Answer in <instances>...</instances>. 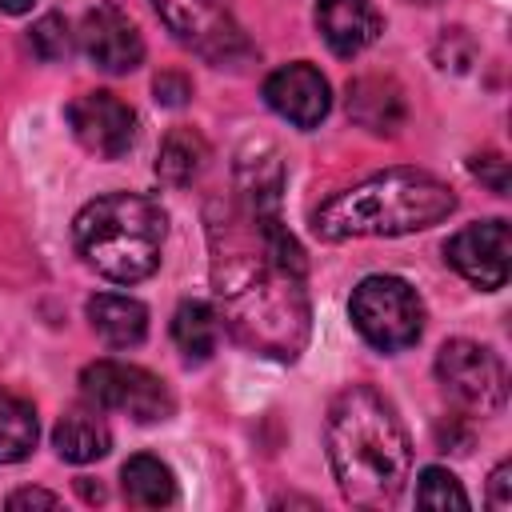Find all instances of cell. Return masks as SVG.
I'll use <instances>...</instances> for the list:
<instances>
[{
  "label": "cell",
  "mask_w": 512,
  "mask_h": 512,
  "mask_svg": "<svg viewBox=\"0 0 512 512\" xmlns=\"http://www.w3.org/2000/svg\"><path fill=\"white\" fill-rule=\"evenodd\" d=\"M152 92H156V104L180 108V104L192 96V84H188V76H180V72H160V76L152 80Z\"/></svg>",
  "instance_id": "cell-24"
},
{
  "label": "cell",
  "mask_w": 512,
  "mask_h": 512,
  "mask_svg": "<svg viewBox=\"0 0 512 512\" xmlns=\"http://www.w3.org/2000/svg\"><path fill=\"white\" fill-rule=\"evenodd\" d=\"M80 392L100 412H128L136 424L168 420L176 400L160 376L124 360H96L80 372Z\"/></svg>",
  "instance_id": "cell-7"
},
{
  "label": "cell",
  "mask_w": 512,
  "mask_h": 512,
  "mask_svg": "<svg viewBox=\"0 0 512 512\" xmlns=\"http://www.w3.org/2000/svg\"><path fill=\"white\" fill-rule=\"evenodd\" d=\"M168 236V216L140 192H108L88 200L72 220V240L84 264L116 284H136L156 272Z\"/></svg>",
  "instance_id": "cell-4"
},
{
  "label": "cell",
  "mask_w": 512,
  "mask_h": 512,
  "mask_svg": "<svg viewBox=\"0 0 512 512\" xmlns=\"http://www.w3.org/2000/svg\"><path fill=\"white\" fill-rule=\"evenodd\" d=\"M28 44H32V52H36L44 64H60V60L72 56V28H68L64 16L48 12V16H40V20L32 24Z\"/></svg>",
  "instance_id": "cell-22"
},
{
  "label": "cell",
  "mask_w": 512,
  "mask_h": 512,
  "mask_svg": "<svg viewBox=\"0 0 512 512\" xmlns=\"http://www.w3.org/2000/svg\"><path fill=\"white\" fill-rule=\"evenodd\" d=\"M36 436H40V424H36V408L0 388V464H20L32 456L36 448Z\"/></svg>",
  "instance_id": "cell-20"
},
{
  "label": "cell",
  "mask_w": 512,
  "mask_h": 512,
  "mask_svg": "<svg viewBox=\"0 0 512 512\" xmlns=\"http://www.w3.org/2000/svg\"><path fill=\"white\" fill-rule=\"evenodd\" d=\"M120 480H124V496L128 504L136 508H168L176 500V476L164 460L140 452L132 456L124 468H120Z\"/></svg>",
  "instance_id": "cell-19"
},
{
  "label": "cell",
  "mask_w": 512,
  "mask_h": 512,
  "mask_svg": "<svg viewBox=\"0 0 512 512\" xmlns=\"http://www.w3.org/2000/svg\"><path fill=\"white\" fill-rule=\"evenodd\" d=\"M324 448L348 504L388 508L408 484L412 472L408 432L396 408L372 384H352L336 392L324 424Z\"/></svg>",
  "instance_id": "cell-2"
},
{
  "label": "cell",
  "mask_w": 512,
  "mask_h": 512,
  "mask_svg": "<svg viewBox=\"0 0 512 512\" xmlns=\"http://www.w3.org/2000/svg\"><path fill=\"white\" fill-rule=\"evenodd\" d=\"M416 504L420 508H468V492L460 488V480L448 468H424L416 480Z\"/></svg>",
  "instance_id": "cell-21"
},
{
  "label": "cell",
  "mask_w": 512,
  "mask_h": 512,
  "mask_svg": "<svg viewBox=\"0 0 512 512\" xmlns=\"http://www.w3.org/2000/svg\"><path fill=\"white\" fill-rule=\"evenodd\" d=\"M444 260L472 288H484V292L504 288L508 268H512V228H508V220H476V224L460 228L456 236H448Z\"/></svg>",
  "instance_id": "cell-9"
},
{
  "label": "cell",
  "mask_w": 512,
  "mask_h": 512,
  "mask_svg": "<svg viewBox=\"0 0 512 512\" xmlns=\"http://www.w3.org/2000/svg\"><path fill=\"white\" fill-rule=\"evenodd\" d=\"M160 20L168 24V32L192 48L200 60L216 64V68H236L252 56V44L244 36V28L236 24L228 0H152Z\"/></svg>",
  "instance_id": "cell-6"
},
{
  "label": "cell",
  "mask_w": 512,
  "mask_h": 512,
  "mask_svg": "<svg viewBox=\"0 0 512 512\" xmlns=\"http://www.w3.org/2000/svg\"><path fill=\"white\" fill-rule=\"evenodd\" d=\"M52 448L68 464H92L112 448V432L100 416V408H72L52 428Z\"/></svg>",
  "instance_id": "cell-16"
},
{
  "label": "cell",
  "mask_w": 512,
  "mask_h": 512,
  "mask_svg": "<svg viewBox=\"0 0 512 512\" xmlns=\"http://www.w3.org/2000/svg\"><path fill=\"white\" fill-rule=\"evenodd\" d=\"M316 28L336 56L352 60L380 40L384 16L376 0H316Z\"/></svg>",
  "instance_id": "cell-13"
},
{
  "label": "cell",
  "mask_w": 512,
  "mask_h": 512,
  "mask_svg": "<svg viewBox=\"0 0 512 512\" xmlns=\"http://www.w3.org/2000/svg\"><path fill=\"white\" fill-rule=\"evenodd\" d=\"M348 116L376 132V136H392L404 124V92L396 80L388 76H360L348 84Z\"/></svg>",
  "instance_id": "cell-14"
},
{
  "label": "cell",
  "mask_w": 512,
  "mask_h": 512,
  "mask_svg": "<svg viewBox=\"0 0 512 512\" xmlns=\"http://www.w3.org/2000/svg\"><path fill=\"white\" fill-rule=\"evenodd\" d=\"M172 340L188 364H204L220 344V316L204 300H184L172 316Z\"/></svg>",
  "instance_id": "cell-17"
},
{
  "label": "cell",
  "mask_w": 512,
  "mask_h": 512,
  "mask_svg": "<svg viewBox=\"0 0 512 512\" xmlns=\"http://www.w3.org/2000/svg\"><path fill=\"white\" fill-rule=\"evenodd\" d=\"M88 320L108 348H136L148 336V308L120 292H96L88 300Z\"/></svg>",
  "instance_id": "cell-15"
},
{
  "label": "cell",
  "mask_w": 512,
  "mask_h": 512,
  "mask_svg": "<svg viewBox=\"0 0 512 512\" xmlns=\"http://www.w3.org/2000/svg\"><path fill=\"white\" fill-rule=\"evenodd\" d=\"M36 0H0V12H8V16H20V12H28Z\"/></svg>",
  "instance_id": "cell-27"
},
{
  "label": "cell",
  "mask_w": 512,
  "mask_h": 512,
  "mask_svg": "<svg viewBox=\"0 0 512 512\" xmlns=\"http://www.w3.org/2000/svg\"><path fill=\"white\" fill-rule=\"evenodd\" d=\"M416 4H436V0H416Z\"/></svg>",
  "instance_id": "cell-28"
},
{
  "label": "cell",
  "mask_w": 512,
  "mask_h": 512,
  "mask_svg": "<svg viewBox=\"0 0 512 512\" xmlns=\"http://www.w3.org/2000/svg\"><path fill=\"white\" fill-rule=\"evenodd\" d=\"M456 212V192L420 168H384L368 180L336 192L312 212V232L320 240L352 236H404L432 228Z\"/></svg>",
  "instance_id": "cell-3"
},
{
  "label": "cell",
  "mask_w": 512,
  "mask_h": 512,
  "mask_svg": "<svg viewBox=\"0 0 512 512\" xmlns=\"http://www.w3.org/2000/svg\"><path fill=\"white\" fill-rule=\"evenodd\" d=\"M76 36H80L84 56L108 76H124V72L140 68V60H144V36L116 4L88 8Z\"/></svg>",
  "instance_id": "cell-11"
},
{
  "label": "cell",
  "mask_w": 512,
  "mask_h": 512,
  "mask_svg": "<svg viewBox=\"0 0 512 512\" xmlns=\"http://www.w3.org/2000/svg\"><path fill=\"white\" fill-rule=\"evenodd\" d=\"M208 164V144L196 128H172L156 156V176L172 188H188Z\"/></svg>",
  "instance_id": "cell-18"
},
{
  "label": "cell",
  "mask_w": 512,
  "mask_h": 512,
  "mask_svg": "<svg viewBox=\"0 0 512 512\" xmlns=\"http://www.w3.org/2000/svg\"><path fill=\"white\" fill-rule=\"evenodd\" d=\"M56 504H60V496L40 492V488H20L8 496V508H56Z\"/></svg>",
  "instance_id": "cell-26"
},
{
  "label": "cell",
  "mask_w": 512,
  "mask_h": 512,
  "mask_svg": "<svg viewBox=\"0 0 512 512\" xmlns=\"http://www.w3.org/2000/svg\"><path fill=\"white\" fill-rule=\"evenodd\" d=\"M264 104L296 128H316L332 108V92H328V80L320 76V68L296 60V64L276 68L264 80Z\"/></svg>",
  "instance_id": "cell-12"
},
{
  "label": "cell",
  "mask_w": 512,
  "mask_h": 512,
  "mask_svg": "<svg viewBox=\"0 0 512 512\" xmlns=\"http://www.w3.org/2000/svg\"><path fill=\"white\" fill-rule=\"evenodd\" d=\"M468 168H472V176H476V180H484L496 196H504V192H508V160H504V156L484 152V156H476Z\"/></svg>",
  "instance_id": "cell-23"
},
{
  "label": "cell",
  "mask_w": 512,
  "mask_h": 512,
  "mask_svg": "<svg viewBox=\"0 0 512 512\" xmlns=\"http://www.w3.org/2000/svg\"><path fill=\"white\" fill-rule=\"evenodd\" d=\"M436 376L444 384V392L468 408V412H480V416H492L504 408L508 400V372H504V360L476 344V340H448L440 352H436Z\"/></svg>",
  "instance_id": "cell-8"
},
{
  "label": "cell",
  "mask_w": 512,
  "mask_h": 512,
  "mask_svg": "<svg viewBox=\"0 0 512 512\" xmlns=\"http://www.w3.org/2000/svg\"><path fill=\"white\" fill-rule=\"evenodd\" d=\"M212 284L228 332L276 360H296L308 340L304 252L276 216L236 208L212 224Z\"/></svg>",
  "instance_id": "cell-1"
},
{
  "label": "cell",
  "mask_w": 512,
  "mask_h": 512,
  "mask_svg": "<svg viewBox=\"0 0 512 512\" xmlns=\"http://www.w3.org/2000/svg\"><path fill=\"white\" fill-rule=\"evenodd\" d=\"M348 316L376 352H404L424 332V300L400 276H364L352 288Z\"/></svg>",
  "instance_id": "cell-5"
},
{
  "label": "cell",
  "mask_w": 512,
  "mask_h": 512,
  "mask_svg": "<svg viewBox=\"0 0 512 512\" xmlns=\"http://www.w3.org/2000/svg\"><path fill=\"white\" fill-rule=\"evenodd\" d=\"M508 476H512V464H508V460H500V464L492 468V476H488V504H492L496 512H504V508L512 504V496H508V484H512V480H508Z\"/></svg>",
  "instance_id": "cell-25"
},
{
  "label": "cell",
  "mask_w": 512,
  "mask_h": 512,
  "mask_svg": "<svg viewBox=\"0 0 512 512\" xmlns=\"http://www.w3.org/2000/svg\"><path fill=\"white\" fill-rule=\"evenodd\" d=\"M64 116L80 148H88L100 160L124 156L136 140V112L112 92H84L64 108Z\"/></svg>",
  "instance_id": "cell-10"
}]
</instances>
